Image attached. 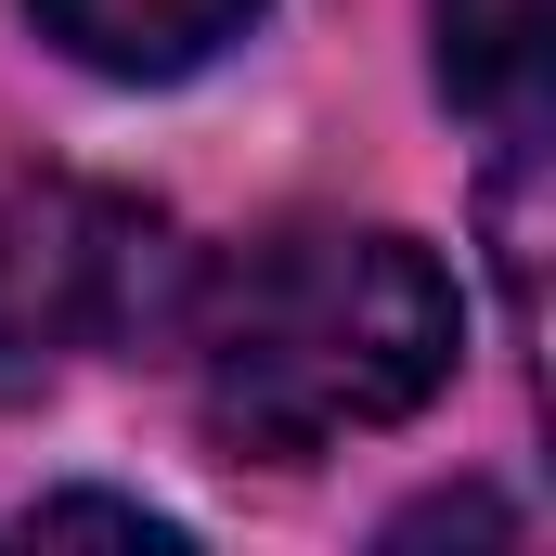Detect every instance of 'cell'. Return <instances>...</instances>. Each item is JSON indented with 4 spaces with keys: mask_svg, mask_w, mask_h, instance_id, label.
Segmentation results:
<instances>
[{
    "mask_svg": "<svg viewBox=\"0 0 556 556\" xmlns=\"http://www.w3.org/2000/svg\"><path fill=\"white\" fill-rule=\"evenodd\" d=\"M13 544H181V518H155V505H117V492H65V505H26V531Z\"/></svg>",
    "mask_w": 556,
    "mask_h": 556,
    "instance_id": "277c9868",
    "label": "cell"
},
{
    "mask_svg": "<svg viewBox=\"0 0 556 556\" xmlns=\"http://www.w3.org/2000/svg\"><path fill=\"white\" fill-rule=\"evenodd\" d=\"M26 13L104 78H181V65H207L220 39L260 26V0H26Z\"/></svg>",
    "mask_w": 556,
    "mask_h": 556,
    "instance_id": "7a4b0ae2",
    "label": "cell"
},
{
    "mask_svg": "<svg viewBox=\"0 0 556 556\" xmlns=\"http://www.w3.org/2000/svg\"><path fill=\"white\" fill-rule=\"evenodd\" d=\"M415 531H492V544H505L518 518H505L492 492H440V505H415V518H389V544H415Z\"/></svg>",
    "mask_w": 556,
    "mask_h": 556,
    "instance_id": "5b68a950",
    "label": "cell"
},
{
    "mask_svg": "<svg viewBox=\"0 0 556 556\" xmlns=\"http://www.w3.org/2000/svg\"><path fill=\"white\" fill-rule=\"evenodd\" d=\"M544 65H556V0H440V91L492 130L544 117Z\"/></svg>",
    "mask_w": 556,
    "mask_h": 556,
    "instance_id": "3957f363",
    "label": "cell"
},
{
    "mask_svg": "<svg viewBox=\"0 0 556 556\" xmlns=\"http://www.w3.org/2000/svg\"><path fill=\"white\" fill-rule=\"evenodd\" d=\"M181 350L233 453H324L402 427L453 376V273L389 220H285L181 298Z\"/></svg>",
    "mask_w": 556,
    "mask_h": 556,
    "instance_id": "6da1fadb",
    "label": "cell"
}]
</instances>
